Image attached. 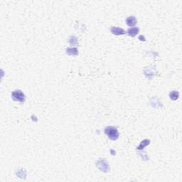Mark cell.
Segmentation results:
<instances>
[{"mask_svg":"<svg viewBox=\"0 0 182 182\" xmlns=\"http://www.w3.org/2000/svg\"><path fill=\"white\" fill-rule=\"evenodd\" d=\"M69 42L71 45H77L78 44V40H77V38L75 37H70V40H69Z\"/></svg>","mask_w":182,"mask_h":182,"instance_id":"obj_10","label":"cell"},{"mask_svg":"<svg viewBox=\"0 0 182 182\" xmlns=\"http://www.w3.org/2000/svg\"><path fill=\"white\" fill-rule=\"evenodd\" d=\"M139 32V29L137 27H133V28H130L127 30V34L129 36H130L132 37H134L136 36L137 34H138Z\"/></svg>","mask_w":182,"mask_h":182,"instance_id":"obj_5","label":"cell"},{"mask_svg":"<svg viewBox=\"0 0 182 182\" xmlns=\"http://www.w3.org/2000/svg\"><path fill=\"white\" fill-rule=\"evenodd\" d=\"M105 133L112 140H117L119 138V132L116 127H107L105 129Z\"/></svg>","mask_w":182,"mask_h":182,"instance_id":"obj_1","label":"cell"},{"mask_svg":"<svg viewBox=\"0 0 182 182\" xmlns=\"http://www.w3.org/2000/svg\"><path fill=\"white\" fill-rule=\"evenodd\" d=\"M101 165L102 167H100V169L103 171H107L109 170V166H108V164L107 163V162L104 159H101V160H99L97 162V166Z\"/></svg>","mask_w":182,"mask_h":182,"instance_id":"obj_4","label":"cell"},{"mask_svg":"<svg viewBox=\"0 0 182 182\" xmlns=\"http://www.w3.org/2000/svg\"><path fill=\"white\" fill-rule=\"evenodd\" d=\"M12 96L15 101H19L20 102H24L25 101L24 94L20 90H16L13 91Z\"/></svg>","mask_w":182,"mask_h":182,"instance_id":"obj_2","label":"cell"},{"mask_svg":"<svg viewBox=\"0 0 182 182\" xmlns=\"http://www.w3.org/2000/svg\"><path fill=\"white\" fill-rule=\"evenodd\" d=\"M149 142H150V141L148 140V139H144V140L142 142V143H141L140 145L137 147V149H142L144 148V147L148 145L149 144Z\"/></svg>","mask_w":182,"mask_h":182,"instance_id":"obj_9","label":"cell"},{"mask_svg":"<svg viewBox=\"0 0 182 182\" xmlns=\"http://www.w3.org/2000/svg\"><path fill=\"white\" fill-rule=\"evenodd\" d=\"M66 54L72 56H77L78 54V51L77 48H70L66 50Z\"/></svg>","mask_w":182,"mask_h":182,"instance_id":"obj_7","label":"cell"},{"mask_svg":"<svg viewBox=\"0 0 182 182\" xmlns=\"http://www.w3.org/2000/svg\"><path fill=\"white\" fill-rule=\"evenodd\" d=\"M179 92H178V91H176V90H174L172 92H170L169 97L170 98L171 100H177L178 98H179Z\"/></svg>","mask_w":182,"mask_h":182,"instance_id":"obj_8","label":"cell"},{"mask_svg":"<svg viewBox=\"0 0 182 182\" xmlns=\"http://www.w3.org/2000/svg\"><path fill=\"white\" fill-rule=\"evenodd\" d=\"M137 22V21L136 18L134 17H129L126 19L127 24L128 25V26H130V27L136 24Z\"/></svg>","mask_w":182,"mask_h":182,"instance_id":"obj_6","label":"cell"},{"mask_svg":"<svg viewBox=\"0 0 182 182\" xmlns=\"http://www.w3.org/2000/svg\"><path fill=\"white\" fill-rule=\"evenodd\" d=\"M111 32L115 35H124L127 33L124 29L119 28V27H112Z\"/></svg>","mask_w":182,"mask_h":182,"instance_id":"obj_3","label":"cell"}]
</instances>
